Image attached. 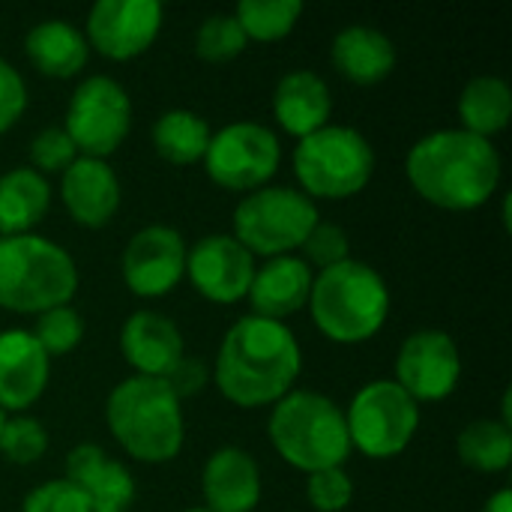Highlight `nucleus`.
<instances>
[{"mask_svg":"<svg viewBox=\"0 0 512 512\" xmlns=\"http://www.w3.org/2000/svg\"><path fill=\"white\" fill-rule=\"evenodd\" d=\"M300 369L297 336L279 321L246 315L225 333L210 375L231 405L264 408L294 390Z\"/></svg>","mask_w":512,"mask_h":512,"instance_id":"nucleus-1","label":"nucleus"},{"mask_svg":"<svg viewBox=\"0 0 512 512\" xmlns=\"http://www.w3.org/2000/svg\"><path fill=\"white\" fill-rule=\"evenodd\" d=\"M501 153L465 129H438L420 138L405 159L414 192L450 213L483 207L501 183Z\"/></svg>","mask_w":512,"mask_h":512,"instance_id":"nucleus-2","label":"nucleus"},{"mask_svg":"<svg viewBox=\"0 0 512 512\" xmlns=\"http://www.w3.org/2000/svg\"><path fill=\"white\" fill-rule=\"evenodd\" d=\"M105 423L123 453L144 465L174 462L186 441L180 399L162 378L132 375L105 402Z\"/></svg>","mask_w":512,"mask_h":512,"instance_id":"nucleus-3","label":"nucleus"},{"mask_svg":"<svg viewBox=\"0 0 512 512\" xmlns=\"http://www.w3.org/2000/svg\"><path fill=\"white\" fill-rule=\"evenodd\" d=\"M306 306L321 336L336 345H360L387 324L390 288L372 264L348 258L315 273Z\"/></svg>","mask_w":512,"mask_h":512,"instance_id":"nucleus-4","label":"nucleus"},{"mask_svg":"<svg viewBox=\"0 0 512 512\" xmlns=\"http://www.w3.org/2000/svg\"><path fill=\"white\" fill-rule=\"evenodd\" d=\"M267 435L273 450L306 477L342 468L351 456L345 411L312 390H291L273 405Z\"/></svg>","mask_w":512,"mask_h":512,"instance_id":"nucleus-5","label":"nucleus"},{"mask_svg":"<svg viewBox=\"0 0 512 512\" xmlns=\"http://www.w3.org/2000/svg\"><path fill=\"white\" fill-rule=\"evenodd\" d=\"M78 291L72 255L48 237H0V309L15 315H42L69 306Z\"/></svg>","mask_w":512,"mask_h":512,"instance_id":"nucleus-6","label":"nucleus"},{"mask_svg":"<svg viewBox=\"0 0 512 512\" xmlns=\"http://www.w3.org/2000/svg\"><path fill=\"white\" fill-rule=\"evenodd\" d=\"M294 174L300 192L312 201H342L369 186L375 174V150L354 126L327 123L300 138L294 150Z\"/></svg>","mask_w":512,"mask_h":512,"instance_id":"nucleus-7","label":"nucleus"},{"mask_svg":"<svg viewBox=\"0 0 512 512\" xmlns=\"http://www.w3.org/2000/svg\"><path fill=\"white\" fill-rule=\"evenodd\" d=\"M318 207L309 195L291 186H264L249 195L234 210V240L252 258H282L294 255L309 231L318 225Z\"/></svg>","mask_w":512,"mask_h":512,"instance_id":"nucleus-8","label":"nucleus"},{"mask_svg":"<svg viewBox=\"0 0 512 512\" xmlns=\"http://www.w3.org/2000/svg\"><path fill=\"white\" fill-rule=\"evenodd\" d=\"M345 426L351 450L378 462L396 459L411 447L420 429V405L396 381L378 378L354 393L345 411Z\"/></svg>","mask_w":512,"mask_h":512,"instance_id":"nucleus-9","label":"nucleus"},{"mask_svg":"<svg viewBox=\"0 0 512 512\" xmlns=\"http://www.w3.org/2000/svg\"><path fill=\"white\" fill-rule=\"evenodd\" d=\"M207 177L228 192H255L270 186L282 162L279 135L255 120H237L210 135L204 153Z\"/></svg>","mask_w":512,"mask_h":512,"instance_id":"nucleus-10","label":"nucleus"},{"mask_svg":"<svg viewBox=\"0 0 512 512\" xmlns=\"http://www.w3.org/2000/svg\"><path fill=\"white\" fill-rule=\"evenodd\" d=\"M66 135L72 138L78 156L105 159L120 150L132 129V102L120 81L108 75L84 78L66 108Z\"/></svg>","mask_w":512,"mask_h":512,"instance_id":"nucleus-11","label":"nucleus"},{"mask_svg":"<svg viewBox=\"0 0 512 512\" xmlns=\"http://www.w3.org/2000/svg\"><path fill=\"white\" fill-rule=\"evenodd\" d=\"M162 21L159 0H99L87 15L84 39L102 57L123 63L141 57L159 39Z\"/></svg>","mask_w":512,"mask_h":512,"instance_id":"nucleus-12","label":"nucleus"},{"mask_svg":"<svg viewBox=\"0 0 512 512\" xmlns=\"http://www.w3.org/2000/svg\"><path fill=\"white\" fill-rule=\"evenodd\" d=\"M462 381V354L450 333L417 330L396 357V384L420 405L453 396Z\"/></svg>","mask_w":512,"mask_h":512,"instance_id":"nucleus-13","label":"nucleus"},{"mask_svg":"<svg viewBox=\"0 0 512 512\" xmlns=\"http://www.w3.org/2000/svg\"><path fill=\"white\" fill-rule=\"evenodd\" d=\"M186 243L168 225L141 228L123 249V282L135 297L156 300L171 294L186 276Z\"/></svg>","mask_w":512,"mask_h":512,"instance_id":"nucleus-14","label":"nucleus"},{"mask_svg":"<svg viewBox=\"0 0 512 512\" xmlns=\"http://www.w3.org/2000/svg\"><path fill=\"white\" fill-rule=\"evenodd\" d=\"M255 267V258L231 234H207L186 252V276L192 288L219 306L246 300Z\"/></svg>","mask_w":512,"mask_h":512,"instance_id":"nucleus-15","label":"nucleus"},{"mask_svg":"<svg viewBox=\"0 0 512 512\" xmlns=\"http://www.w3.org/2000/svg\"><path fill=\"white\" fill-rule=\"evenodd\" d=\"M51 378V360L36 345L30 330L0 333V411L24 414L45 393Z\"/></svg>","mask_w":512,"mask_h":512,"instance_id":"nucleus-16","label":"nucleus"},{"mask_svg":"<svg viewBox=\"0 0 512 512\" xmlns=\"http://www.w3.org/2000/svg\"><path fill=\"white\" fill-rule=\"evenodd\" d=\"M60 198L81 228H105L120 210V180L105 159L78 156L60 174Z\"/></svg>","mask_w":512,"mask_h":512,"instance_id":"nucleus-17","label":"nucleus"},{"mask_svg":"<svg viewBox=\"0 0 512 512\" xmlns=\"http://www.w3.org/2000/svg\"><path fill=\"white\" fill-rule=\"evenodd\" d=\"M120 354L141 378H165L183 357L180 327L159 312H135L120 327Z\"/></svg>","mask_w":512,"mask_h":512,"instance_id":"nucleus-18","label":"nucleus"},{"mask_svg":"<svg viewBox=\"0 0 512 512\" xmlns=\"http://www.w3.org/2000/svg\"><path fill=\"white\" fill-rule=\"evenodd\" d=\"M312 282H315V273L300 255L267 258L261 267H255V276L246 294L252 315L285 324V318L306 309Z\"/></svg>","mask_w":512,"mask_h":512,"instance_id":"nucleus-19","label":"nucleus"},{"mask_svg":"<svg viewBox=\"0 0 512 512\" xmlns=\"http://www.w3.org/2000/svg\"><path fill=\"white\" fill-rule=\"evenodd\" d=\"M63 480L84 492L93 512H126L135 501V480L126 465L96 444H78L69 450Z\"/></svg>","mask_w":512,"mask_h":512,"instance_id":"nucleus-20","label":"nucleus"},{"mask_svg":"<svg viewBox=\"0 0 512 512\" xmlns=\"http://www.w3.org/2000/svg\"><path fill=\"white\" fill-rule=\"evenodd\" d=\"M201 492L210 512H252L261 501L258 462L240 447H219L204 465Z\"/></svg>","mask_w":512,"mask_h":512,"instance_id":"nucleus-21","label":"nucleus"},{"mask_svg":"<svg viewBox=\"0 0 512 512\" xmlns=\"http://www.w3.org/2000/svg\"><path fill=\"white\" fill-rule=\"evenodd\" d=\"M333 114V96L327 81L312 69H294L279 78L273 93L276 123L297 141L324 129Z\"/></svg>","mask_w":512,"mask_h":512,"instance_id":"nucleus-22","label":"nucleus"},{"mask_svg":"<svg viewBox=\"0 0 512 512\" xmlns=\"http://www.w3.org/2000/svg\"><path fill=\"white\" fill-rule=\"evenodd\" d=\"M330 60L342 78L369 87L384 81L396 66V45L387 33L369 24H351L336 33Z\"/></svg>","mask_w":512,"mask_h":512,"instance_id":"nucleus-23","label":"nucleus"},{"mask_svg":"<svg viewBox=\"0 0 512 512\" xmlns=\"http://www.w3.org/2000/svg\"><path fill=\"white\" fill-rule=\"evenodd\" d=\"M24 54L45 78H75L87 66L90 45L72 21L48 18L24 36Z\"/></svg>","mask_w":512,"mask_h":512,"instance_id":"nucleus-24","label":"nucleus"},{"mask_svg":"<svg viewBox=\"0 0 512 512\" xmlns=\"http://www.w3.org/2000/svg\"><path fill=\"white\" fill-rule=\"evenodd\" d=\"M51 207V186L33 168H12L0 177V237L33 234Z\"/></svg>","mask_w":512,"mask_h":512,"instance_id":"nucleus-25","label":"nucleus"},{"mask_svg":"<svg viewBox=\"0 0 512 512\" xmlns=\"http://www.w3.org/2000/svg\"><path fill=\"white\" fill-rule=\"evenodd\" d=\"M459 120L465 132L492 141L512 120V90L498 75H477L459 96Z\"/></svg>","mask_w":512,"mask_h":512,"instance_id":"nucleus-26","label":"nucleus"},{"mask_svg":"<svg viewBox=\"0 0 512 512\" xmlns=\"http://www.w3.org/2000/svg\"><path fill=\"white\" fill-rule=\"evenodd\" d=\"M210 135L213 132L207 126V120L186 108H171L153 123L156 153L177 168H189V165L201 162L207 153Z\"/></svg>","mask_w":512,"mask_h":512,"instance_id":"nucleus-27","label":"nucleus"},{"mask_svg":"<svg viewBox=\"0 0 512 512\" xmlns=\"http://www.w3.org/2000/svg\"><path fill=\"white\" fill-rule=\"evenodd\" d=\"M456 453L477 474H501L512 462V432L504 420H474L456 438Z\"/></svg>","mask_w":512,"mask_h":512,"instance_id":"nucleus-28","label":"nucleus"},{"mask_svg":"<svg viewBox=\"0 0 512 512\" xmlns=\"http://www.w3.org/2000/svg\"><path fill=\"white\" fill-rule=\"evenodd\" d=\"M303 15L300 0H243L234 12L246 39L279 42L285 39Z\"/></svg>","mask_w":512,"mask_h":512,"instance_id":"nucleus-29","label":"nucleus"},{"mask_svg":"<svg viewBox=\"0 0 512 512\" xmlns=\"http://www.w3.org/2000/svg\"><path fill=\"white\" fill-rule=\"evenodd\" d=\"M33 339L36 345L51 357H63V354H72L81 339H84V321L78 315V309L72 306H57V309H48L42 315H36V324H33Z\"/></svg>","mask_w":512,"mask_h":512,"instance_id":"nucleus-30","label":"nucleus"},{"mask_svg":"<svg viewBox=\"0 0 512 512\" xmlns=\"http://www.w3.org/2000/svg\"><path fill=\"white\" fill-rule=\"evenodd\" d=\"M48 450V432L36 417L12 414L0 429V456L12 465H33Z\"/></svg>","mask_w":512,"mask_h":512,"instance_id":"nucleus-31","label":"nucleus"},{"mask_svg":"<svg viewBox=\"0 0 512 512\" xmlns=\"http://www.w3.org/2000/svg\"><path fill=\"white\" fill-rule=\"evenodd\" d=\"M246 33L240 30L234 15H210L201 21L198 33H195V51L198 57H204L207 63H228L234 57L243 54L246 48Z\"/></svg>","mask_w":512,"mask_h":512,"instance_id":"nucleus-32","label":"nucleus"},{"mask_svg":"<svg viewBox=\"0 0 512 512\" xmlns=\"http://www.w3.org/2000/svg\"><path fill=\"white\" fill-rule=\"evenodd\" d=\"M78 159V150L63 126H45L30 141V168L36 174H63Z\"/></svg>","mask_w":512,"mask_h":512,"instance_id":"nucleus-33","label":"nucleus"},{"mask_svg":"<svg viewBox=\"0 0 512 512\" xmlns=\"http://www.w3.org/2000/svg\"><path fill=\"white\" fill-rule=\"evenodd\" d=\"M300 252H303V261L312 267V273L315 270L318 273L330 270V267H336V264L351 258L348 255V234H345V228H339L336 222H321V219L309 231V237L303 240Z\"/></svg>","mask_w":512,"mask_h":512,"instance_id":"nucleus-34","label":"nucleus"},{"mask_svg":"<svg viewBox=\"0 0 512 512\" xmlns=\"http://www.w3.org/2000/svg\"><path fill=\"white\" fill-rule=\"evenodd\" d=\"M306 498L315 512H342L354 501V483L345 468L315 471L306 480Z\"/></svg>","mask_w":512,"mask_h":512,"instance_id":"nucleus-35","label":"nucleus"},{"mask_svg":"<svg viewBox=\"0 0 512 512\" xmlns=\"http://www.w3.org/2000/svg\"><path fill=\"white\" fill-rule=\"evenodd\" d=\"M21 512H93V507L69 480H48L24 495Z\"/></svg>","mask_w":512,"mask_h":512,"instance_id":"nucleus-36","label":"nucleus"},{"mask_svg":"<svg viewBox=\"0 0 512 512\" xmlns=\"http://www.w3.org/2000/svg\"><path fill=\"white\" fill-rule=\"evenodd\" d=\"M27 111V84L21 72L0 57V135L9 132Z\"/></svg>","mask_w":512,"mask_h":512,"instance_id":"nucleus-37","label":"nucleus"},{"mask_svg":"<svg viewBox=\"0 0 512 512\" xmlns=\"http://www.w3.org/2000/svg\"><path fill=\"white\" fill-rule=\"evenodd\" d=\"M162 381H165V384L171 387V393L183 402V399H189V396H195V393H201V390L207 387L210 372H207V366H204L201 360L183 357Z\"/></svg>","mask_w":512,"mask_h":512,"instance_id":"nucleus-38","label":"nucleus"},{"mask_svg":"<svg viewBox=\"0 0 512 512\" xmlns=\"http://www.w3.org/2000/svg\"><path fill=\"white\" fill-rule=\"evenodd\" d=\"M483 512H512V492L510 489H498L489 501Z\"/></svg>","mask_w":512,"mask_h":512,"instance_id":"nucleus-39","label":"nucleus"},{"mask_svg":"<svg viewBox=\"0 0 512 512\" xmlns=\"http://www.w3.org/2000/svg\"><path fill=\"white\" fill-rule=\"evenodd\" d=\"M186 512H210L207 507H195V510H186Z\"/></svg>","mask_w":512,"mask_h":512,"instance_id":"nucleus-40","label":"nucleus"},{"mask_svg":"<svg viewBox=\"0 0 512 512\" xmlns=\"http://www.w3.org/2000/svg\"><path fill=\"white\" fill-rule=\"evenodd\" d=\"M3 423H6V414L0 411V429H3Z\"/></svg>","mask_w":512,"mask_h":512,"instance_id":"nucleus-41","label":"nucleus"}]
</instances>
